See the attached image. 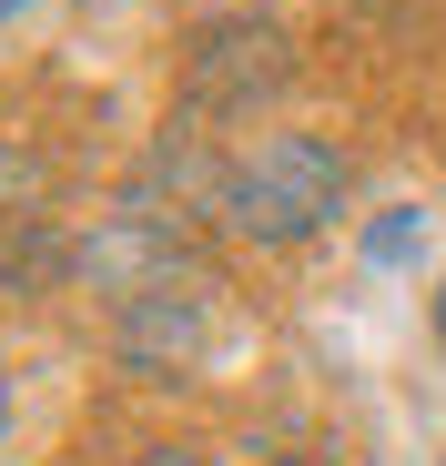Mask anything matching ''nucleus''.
<instances>
[{"label": "nucleus", "mask_w": 446, "mask_h": 466, "mask_svg": "<svg viewBox=\"0 0 446 466\" xmlns=\"http://www.w3.org/2000/svg\"><path fill=\"white\" fill-rule=\"evenodd\" d=\"M0 426H11V385H0Z\"/></svg>", "instance_id": "8"}, {"label": "nucleus", "mask_w": 446, "mask_h": 466, "mask_svg": "<svg viewBox=\"0 0 446 466\" xmlns=\"http://www.w3.org/2000/svg\"><path fill=\"white\" fill-rule=\"evenodd\" d=\"M11 11H31V0H0V21H11Z\"/></svg>", "instance_id": "7"}, {"label": "nucleus", "mask_w": 446, "mask_h": 466, "mask_svg": "<svg viewBox=\"0 0 446 466\" xmlns=\"http://www.w3.org/2000/svg\"><path fill=\"white\" fill-rule=\"evenodd\" d=\"M294 82V41L284 21L264 11H223L183 41V112L193 122H234V112H264L274 92Z\"/></svg>", "instance_id": "3"}, {"label": "nucleus", "mask_w": 446, "mask_h": 466, "mask_svg": "<svg viewBox=\"0 0 446 466\" xmlns=\"http://www.w3.org/2000/svg\"><path fill=\"white\" fill-rule=\"evenodd\" d=\"M132 466H213V446H183V436H173V446H142Z\"/></svg>", "instance_id": "5"}, {"label": "nucleus", "mask_w": 446, "mask_h": 466, "mask_svg": "<svg viewBox=\"0 0 446 466\" xmlns=\"http://www.w3.org/2000/svg\"><path fill=\"white\" fill-rule=\"evenodd\" d=\"M416 244H426V213H416V203H396V213L365 223V264H406Z\"/></svg>", "instance_id": "4"}, {"label": "nucleus", "mask_w": 446, "mask_h": 466, "mask_svg": "<svg viewBox=\"0 0 446 466\" xmlns=\"http://www.w3.org/2000/svg\"><path fill=\"white\" fill-rule=\"evenodd\" d=\"M223 223L244 233V244L284 254V244H305V233H325L345 213V152L325 132H264L244 142L234 163H223Z\"/></svg>", "instance_id": "1"}, {"label": "nucleus", "mask_w": 446, "mask_h": 466, "mask_svg": "<svg viewBox=\"0 0 446 466\" xmlns=\"http://www.w3.org/2000/svg\"><path fill=\"white\" fill-rule=\"evenodd\" d=\"M426 325H436V345H446V284H436V304H426Z\"/></svg>", "instance_id": "6"}, {"label": "nucleus", "mask_w": 446, "mask_h": 466, "mask_svg": "<svg viewBox=\"0 0 446 466\" xmlns=\"http://www.w3.org/2000/svg\"><path fill=\"white\" fill-rule=\"evenodd\" d=\"M213 335V274L163 244V233H142L132 244V284H112V345L132 375H183Z\"/></svg>", "instance_id": "2"}]
</instances>
